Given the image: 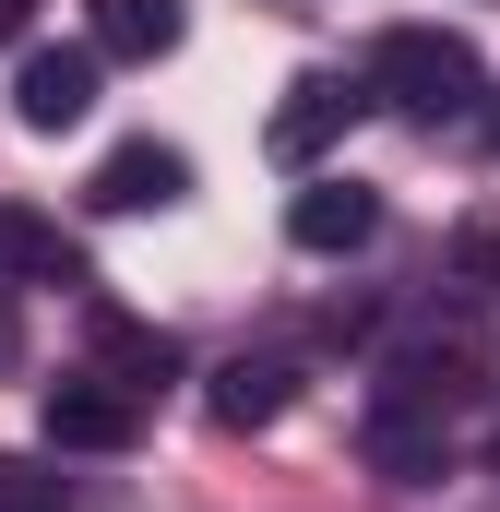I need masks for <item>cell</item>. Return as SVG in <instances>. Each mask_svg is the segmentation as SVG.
I'll use <instances>...</instances> for the list:
<instances>
[{
  "mask_svg": "<svg viewBox=\"0 0 500 512\" xmlns=\"http://www.w3.org/2000/svg\"><path fill=\"white\" fill-rule=\"evenodd\" d=\"M0 274H12V286H60V298H84V286H96L84 239H72L60 215H36V203H0Z\"/></svg>",
  "mask_w": 500,
  "mask_h": 512,
  "instance_id": "cell-8",
  "label": "cell"
},
{
  "mask_svg": "<svg viewBox=\"0 0 500 512\" xmlns=\"http://www.w3.org/2000/svg\"><path fill=\"white\" fill-rule=\"evenodd\" d=\"M0 512H72V489H60L48 465H12V453H0Z\"/></svg>",
  "mask_w": 500,
  "mask_h": 512,
  "instance_id": "cell-14",
  "label": "cell"
},
{
  "mask_svg": "<svg viewBox=\"0 0 500 512\" xmlns=\"http://www.w3.org/2000/svg\"><path fill=\"white\" fill-rule=\"evenodd\" d=\"M358 108H370V96H358V84H346V72H298V84H286V108H274V120H262V155H274V167H298V179H310V167H322V155H334V143H346V120H358Z\"/></svg>",
  "mask_w": 500,
  "mask_h": 512,
  "instance_id": "cell-3",
  "label": "cell"
},
{
  "mask_svg": "<svg viewBox=\"0 0 500 512\" xmlns=\"http://www.w3.org/2000/svg\"><path fill=\"white\" fill-rule=\"evenodd\" d=\"M489 382L500 370H489V334L477 322H417L381 358V405H417V417H453V405H477Z\"/></svg>",
  "mask_w": 500,
  "mask_h": 512,
  "instance_id": "cell-2",
  "label": "cell"
},
{
  "mask_svg": "<svg viewBox=\"0 0 500 512\" xmlns=\"http://www.w3.org/2000/svg\"><path fill=\"white\" fill-rule=\"evenodd\" d=\"M96 382H120L131 405H155V393L179 382V334L167 322H131V310H96Z\"/></svg>",
  "mask_w": 500,
  "mask_h": 512,
  "instance_id": "cell-10",
  "label": "cell"
},
{
  "mask_svg": "<svg viewBox=\"0 0 500 512\" xmlns=\"http://www.w3.org/2000/svg\"><path fill=\"white\" fill-rule=\"evenodd\" d=\"M12 120H24V131H84V120H96V48H24Z\"/></svg>",
  "mask_w": 500,
  "mask_h": 512,
  "instance_id": "cell-6",
  "label": "cell"
},
{
  "mask_svg": "<svg viewBox=\"0 0 500 512\" xmlns=\"http://www.w3.org/2000/svg\"><path fill=\"white\" fill-rule=\"evenodd\" d=\"M12 358H24V334H12V298H0V370H12Z\"/></svg>",
  "mask_w": 500,
  "mask_h": 512,
  "instance_id": "cell-16",
  "label": "cell"
},
{
  "mask_svg": "<svg viewBox=\"0 0 500 512\" xmlns=\"http://www.w3.org/2000/svg\"><path fill=\"white\" fill-rule=\"evenodd\" d=\"M358 453H370V477H393V489H429V477H453V429H441V417H417V405H370Z\"/></svg>",
  "mask_w": 500,
  "mask_h": 512,
  "instance_id": "cell-9",
  "label": "cell"
},
{
  "mask_svg": "<svg viewBox=\"0 0 500 512\" xmlns=\"http://www.w3.org/2000/svg\"><path fill=\"white\" fill-rule=\"evenodd\" d=\"M179 191H191V155H179V143H155V131H143V143H108V155H96V179H84V203H96V215H167Z\"/></svg>",
  "mask_w": 500,
  "mask_h": 512,
  "instance_id": "cell-5",
  "label": "cell"
},
{
  "mask_svg": "<svg viewBox=\"0 0 500 512\" xmlns=\"http://www.w3.org/2000/svg\"><path fill=\"white\" fill-rule=\"evenodd\" d=\"M203 405H215V429H274L298 405V358H227L203 382Z\"/></svg>",
  "mask_w": 500,
  "mask_h": 512,
  "instance_id": "cell-12",
  "label": "cell"
},
{
  "mask_svg": "<svg viewBox=\"0 0 500 512\" xmlns=\"http://www.w3.org/2000/svg\"><path fill=\"white\" fill-rule=\"evenodd\" d=\"M358 96L381 108H405V120H477V96H489V60L453 36V24H381L370 36V72H358Z\"/></svg>",
  "mask_w": 500,
  "mask_h": 512,
  "instance_id": "cell-1",
  "label": "cell"
},
{
  "mask_svg": "<svg viewBox=\"0 0 500 512\" xmlns=\"http://www.w3.org/2000/svg\"><path fill=\"white\" fill-rule=\"evenodd\" d=\"M36 429H48V453H131L143 441V405L120 382H96V370H72V382L36 393Z\"/></svg>",
  "mask_w": 500,
  "mask_h": 512,
  "instance_id": "cell-4",
  "label": "cell"
},
{
  "mask_svg": "<svg viewBox=\"0 0 500 512\" xmlns=\"http://www.w3.org/2000/svg\"><path fill=\"white\" fill-rule=\"evenodd\" d=\"M441 274H453L465 298H500V215H465L453 251H441Z\"/></svg>",
  "mask_w": 500,
  "mask_h": 512,
  "instance_id": "cell-13",
  "label": "cell"
},
{
  "mask_svg": "<svg viewBox=\"0 0 500 512\" xmlns=\"http://www.w3.org/2000/svg\"><path fill=\"white\" fill-rule=\"evenodd\" d=\"M179 36H191L179 0H84V48L96 60H167Z\"/></svg>",
  "mask_w": 500,
  "mask_h": 512,
  "instance_id": "cell-11",
  "label": "cell"
},
{
  "mask_svg": "<svg viewBox=\"0 0 500 512\" xmlns=\"http://www.w3.org/2000/svg\"><path fill=\"white\" fill-rule=\"evenodd\" d=\"M24 24H36V0H0V36H24Z\"/></svg>",
  "mask_w": 500,
  "mask_h": 512,
  "instance_id": "cell-15",
  "label": "cell"
},
{
  "mask_svg": "<svg viewBox=\"0 0 500 512\" xmlns=\"http://www.w3.org/2000/svg\"><path fill=\"white\" fill-rule=\"evenodd\" d=\"M286 239L298 251H322V262H346V251H370L381 239V191H358V179H298V203H286Z\"/></svg>",
  "mask_w": 500,
  "mask_h": 512,
  "instance_id": "cell-7",
  "label": "cell"
}]
</instances>
